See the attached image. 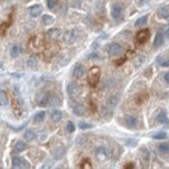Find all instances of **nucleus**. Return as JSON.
<instances>
[{
	"label": "nucleus",
	"mask_w": 169,
	"mask_h": 169,
	"mask_svg": "<svg viewBox=\"0 0 169 169\" xmlns=\"http://www.w3.org/2000/svg\"><path fill=\"white\" fill-rule=\"evenodd\" d=\"M100 81V68L99 67H92L89 72V85L95 87Z\"/></svg>",
	"instance_id": "nucleus-1"
},
{
	"label": "nucleus",
	"mask_w": 169,
	"mask_h": 169,
	"mask_svg": "<svg viewBox=\"0 0 169 169\" xmlns=\"http://www.w3.org/2000/svg\"><path fill=\"white\" fill-rule=\"evenodd\" d=\"M78 36H79V31L77 29H70V30H67L64 33V42L65 43H68V44H72V43L74 42H77L78 39Z\"/></svg>",
	"instance_id": "nucleus-2"
},
{
	"label": "nucleus",
	"mask_w": 169,
	"mask_h": 169,
	"mask_svg": "<svg viewBox=\"0 0 169 169\" xmlns=\"http://www.w3.org/2000/svg\"><path fill=\"white\" fill-rule=\"evenodd\" d=\"M35 102L39 107H46V106H48V103H50V95L44 91L38 92L36 98H35Z\"/></svg>",
	"instance_id": "nucleus-3"
},
{
	"label": "nucleus",
	"mask_w": 169,
	"mask_h": 169,
	"mask_svg": "<svg viewBox=\"0 0 169 169\" xmlns=\"http://www.w3.org/2000/svg\"><path fill=\"white\" fill-rule=\"evenodd\" d=\"M122 52H124V47L120 44V43L113 42V43H111V44L108 46V53H109L111 56H117V55H120V53H122Z\"/></svg>",
	"instance_id": "nucleus-4"
},
{
	"label": "nucleus",
	"mask_w": 169,
	"mask_h": 169,
	"mask_svg": "<svg viewBox=\"0 0 169 169\" xmlns=\"http://www.w3.org/2000/svg\"><path fill=\"white\" fill-rule=\"evenodd\" d=\"M122 12H124V9H122V5H120V4H113L112 5V8H111V16H112V18L113 20H121L122 18Z\"/></svg>",
	"instance_id": "nucleus-5"
},
{
	"label": "nucleus",
	"mask_w": 169,
	"mask_h": 169,
	"mask_svg": "<svg viewBox=\"0 0 169 169\" xmlns=\"http://www.w3.org/2000/svg\"><path fill=\"white\" fill-rule=\"evenodd\" d=\"M69 106L73 108V112H74L75 116H83V114L86 113L85 112V107L78 104L77 102H74V99H72V100L69 102Z\"/></svg>",
	"instance_id": "nucleus-6"
},
{
	"label": "nucleus",
	"mask_w": 169,
	"mask_h": 169,
	"mask_svg": "<svg viewBox=\"0 0 169 169\" xmlns=\"http://www.w3.org/2000/svg\"><path fill=\"white\" fill-rule=\"evenodd\" d=\"M148 38H150V31L147 30V29H143V30L138 31L135 39H137V43H139V44H143V43H146L147 40H148Z\"/></svg>",
	"instance_id": "nucleus-7"
},
{
	"label": "nucleus",
	"mask_w": 169,
	"mask_h": 169,
	"mask_svg": "<svg viewBox=\"0 0 169 169\" xmlns=\"http://www.w3.org/2000/svg\"><path fill=\"white\" fill-rule=\"evenodd\" d=\"M85 74V68L82 64H75L73 68V78L75 79H81Z\"/></svg>",
	"instance_id": "nucleus-8"
},
{
	"label": "nucleus",
	"mask_w": 169,
	"mask_h": 169,
	"mask_svg": "<svg viewBox=\"0 0 169 169\" xmlns=\"http://www.w3.org/2000/svg\"><path fill=\"white\" fill-rule=\"evenodd\" d=\"M46 36H47V39H50V40H57L61 36V30L60 29H51L46 33Z\"/></svg>",
	"instance_id": "nucleus-9"
},
{
	"label": "nucleus",
	"mask_w": 169,
	"mask_h": 169,
	"mask_svg": "<svg viewBox=\"0 0 169 169\" xmlns=\"http://www.w3.org/2000/svg\"><path fill=\"white\" fill-rule=\"evenodd\" d=\"M67 92H68V95L69 96H74V95H77L78 92H79V87L78 85L75 83V82H69L67 85Z\"/></svg>",
	"instance_id": "nucleus-10"
},
{
	"label": "nucleus",
	"mask_w": 169,
	"mask_h": 169,
	"mask_svg": "<svg viewBox=\"0 0 169 169\" xmlns=\"http://www.w3.org/2000/svg\"><path fill=\"white\" fill-rule=\"evenodd\" d=\"M29 14H30V17H38V16H40L42 14V5L40 4L31 5L29 8Z\"/></svg>",
	"instance_id": "nucleus-11"
},
{
	"label": "nucleus",
	"mask_w": 169,
	"mask_h": 169,
	"mask_svg": "<svg viewBox=\"0 0 169 169\" xmlns=\"http://www.w3.org/2000/svg\"><path fill=\"white\" fill-rule=\"evenodd\" d=\"M124 122H125V125H126L128 128H135V126H137V124H138V120L135 118L134 116L128 114V116L124 117Z\"/></svg>",
	"instance_id": "nucleus-12"
},
{
	"label": "nucleus",
	"mask_w": 169,
	"mask_h": 169,
	"mask_svg": "<svg viewBox=\"0 0 169 169\" xmlns=\"http://www.w3.org/2000/svg\"><path fill=\"white\" fill-rule=\"evenodd\" d=\"M26 65H28L29 69L35 70V69L38 68V56H36V55H31V56L28 59V61H26Z\"/></svg>",
	"instance_id": "nucleus-13"
},
{
	"label": "nucleus",
	"mask_w": 169,
	"mask_h": 169,
	"mask_svg": "<svg viewBox=\"0 0 169 169\" xmlns=\"http://www.w3.org/2000/svg\"><path fill=\"white\" fill-rule=\"evenodd\" d=\"M95 155L98 157V160H104L109 154L107 152V150L104 148V147H98V148L95 150Z\"/></svg>",
	"instance_id": "nucleus-14"
},
{
	"label": "nucleus",
	"mask_w": 169,
	"mask_h": 169,
	"mask_svg": "<svg viewBox=\"0 0 169 169\" xmlns=\"http://www.w3.org/2000/svg\"><path fill=\"white\" fill-rule=\"evenodd\" d=\"M164 43V36H163V33L161 31H157L156 35H155V39H154V47L155 48H159L160 46H163Z\"/></svg>",
	"instance_id": "nucleus-15"
},
{
	"label": "nucleus",
	"mask_w": 169,
	"mask_h": 169,
	"mask_svg": "<svg viewBox=\"0 0 169 169\" xmlns=\"http://www.w3.org/2000/svg\"><path fill=\"white\" fill-rule=\"evenodd\" d=\"M61 118H63V112L60 109H53L51 112V120L53 122H60Z\"/></svg>",
	"instance_id": "nucleus-16"
},
{
	"label": "nucleus",
	"mask_w": 169,
	"mask_h": 169,
	"mask_svg": "<svg viewBox=\"0 0 169 169\" xmlns=\"http://www.w3.org/2000/svg\"><path fill=\"white\" fill-rule=\"evenodd\" d=\"M156 121L159 122V124H164V125H168L169 122V120H168V114L165 111H161L159 114H157V117H156Z\"/></svg>",
	"instance_id": "nucleus-17"
},
{
	"label": "nucleus",
	"mask_w": 169,
	"mask_h": 169,
	"mask_svg": "<svg viewBox=\"0 0 169 169\" xmlns=\"http://www.w3.org/2000/svg\"><path fill=\"white\" fill-rule=\"evenodd\" d=\"M20 53H21V50H20V47L17 44H12L9 48V55L12 56L13 59H17L20 56Z\"/></svg>",
	"instance_id": "nucleus-18"
},
{
	"label": "nucleus",
	"mask_w": 169,
	"mask_h": 169,
	"mask_svg": "<svg viewBox=\"0 0 169 169\" xmlns=\"http://www.w3.org/2000/svg\"><path fill=\"white\" fill-rule=\"evenodd\" d=\"M157 16L159 18H164V20H169V7H163L157 10Z\"/></svg>",
	"instance_id": "nucleus-19"
},
{
	"label": "nucleus",
	"mask_w": 169,
	"mask_h": 169,
	"mask_svg": "<svg viewBox=\"0 0 169 169\" xmlns=\"http://www.w3.org/2000/svg\"><path fill=\"white\" fill-rule=\"evenodd\" d=\"M24 138H25V140L31 142V140H34L36 138V134H35L34 130L28 129V130H25V133H24Z\"/></svg>",
	"instance_id": "nucleus-20"
},
{
	"label": "nucleus",
	"mask_w": 169,
	"mask_h": 169,
	"mask_svg": "<svg viewBox=\"0 0 169 169\" xmlns=\"http://www.w3.org/2000/svg\"><path fill=\"white\" fill-rule=\"evenodd\" d=\"M29 44H30L31 48H35V50H36V48H40L42 47V39L39 36H33Z\"/></svg>",
	"instance_id": "nucleus-21"
},
{
	"label": "nucleus",
	"mask_w": 169,
	"mask_h": 169,
	"mask_svg": "<svg viewBox=\"0 0 169 169\" xmlns=\"http://www.w3.org/2000/svg\"><path fill=\"white\" fill-rule=\"evenodd\" d=\"M26 150V143L25 142H21V140H17V143L13 146V152H24Z\"/></svg>",
	"instance_id": "nucleus-22"
},
{
	"label": "nucleus",
	"mask_w": 169,
	"mask_h": 169,
	"mask_svg": "<svg viewBox=\"0 0 169 169\" xmlns=\"http://www.w3.org/2000/svg\"><path fill=\"white\" fill-rule=\"evenodd\" d=\"M22 163H24L22 157H18V156L12 157V168H22Z\"/></svg>",
	"instance_id": "nucleus-23"
},
{
	"label": "nucleus",
	"mask_w": 169,
	"mask_h": 169,
	"mask_svg": "<svg viewBox=\"0 0 169 169\" xmlns=\"http://www.w3.org/2000/svg\"><path fill=\"white\" fill-rule=\"evenodd\" d=\"M42 22L44 25H52L55 22V18H53V16H51V14H44L42 17Z\"/></svg>",
	"instance_id": "nucleus-24"
},
{
	"label": "nucleus",
	"mask_w": 169,
	"mask_h": 169,
	"mask_svg": "<svg viewBox=\"0 0 169 169\" xmlns=\"http://www.w3.org/2000/svg\"><path fill=\"white\" fill-rule=\"evenodd\" d=\"M60 103H61V100H60V98H59L57 95H52V96H50V103H48V106L57 107V106H60Z\"/></svg>",
	"instance_id": "nucleus-25"
},
{
	"label": "nucleus",
	"mask_w": 169,
	"mask_h": 169,
	"mask_svg": "<svg viewBox=\"0 0 169 169\" xmlns=\"http://www.w3.org/2000/svg\"><path fill=\"white\" fill-rule=\"evenodd\" d=\"M44 118H46V112H44V111H40V112L35 113L34 121H35V122H43V121H44Z\"/></svg>",
	"instance_id": "nucleus-26"
},
{
	"label": "nucleus",
	"mask_w": 169,
	"mask_h": 169,
	"mask_svg": "<svg viewBox=\"0 0 169 169\" xmlns=\"http://www.w3.org/2000/svg\"><path fill=\"white\" fill-rule=\"evenodd\" d=\"M147 21H148V16H143V17H140L138 18L137 21H135V28H140V26H143L147 24Z\"/></svg>",
	"instance_id": "nucleus-27"
},
{
	"label": "nucleus",
	"mask_w": 169,
	"mask_h": 169,
	"mask_svg": "<svg viewBox=\"0 0 169 169\" xmlns=\"http://www.w3.org/2000/svg\"><path fill=\"white\" fill-rule=\"evenodd\" d=\"M159 151L163 155H169V144L168 143H161L159 144Z\"/></svg>",
	"instance_id": "nucleus-28"
},
{
	"label": "nucleus",
	"mask_w": 169,
	"mask_h": 169,
	"mask_svg": "<svg viewBox=\"0 0 169 169\" xmlns=\"http://www.w3.org/2000/svg\"><path fill=\"white\" fill-rule=\"evenodd\" d=\"M144 60H146L144 56H138V57H135V59H134V65H135V68H140L142 65H143Z\"/></svg>",
	"instance_id": "nucleus-29"
},
{
	"label": "nucleus",
	"mask_w": 169,
	"mask_h": 169,
	"mask_svg": "<svg viewBox=\"0 0 169 169\" xmlns=\"http://www.w3.org/2000/svg\"><path fill=\"white\" fill-rule=\"evenodd\" d=\"M0 99H2V106H3V107H7V106L9 104L8 96H7V94H5V91H2V92H0Z\"/></svg>",
	"instance_id": "nucleus-30"
},
{
	"label": "nucleus",
	"mask_w": 169,
	"mask_h": 169,
	"mask_svg": "<svg viewBox=\"0 0 169 169\" xmlns=\"http://www.w3.org/2000/svg\"><path fill=\"white\" fill-rule=\"evenodd\" d=\"M67 132H68L69 134H72V133L75 132V125H74L73 121H68V122H67Z\"/></svg>",
	"instance_id": "nucleus-31"
},
{
	"label": "nucleus",
	"mask_w": 169,
	"mask_h": 169,
	"mask_svg": "<svg viewBox=\"0 0 169 169\" xmlns=\"http://www.w3.org/2000/svg\"><path fill=\"white\" fill-rule=\"evenodd\" d=\"M168 137V134L165 132H159V133H155L154 135H152V138L154 139H165Z\"/></svg>",
	"instance_id": "nucleus-32"
},
{
	"label": "nucleus",
	"mask_w": 169,
	"mask_h": 169,
	"mask_svg": "<svg viewBox=\"0 0 169 169\" xmlns=\"http://www.w3.org/2000/svg\"><path fill=\"white\" fill-rule=\"evenodd\" d=\"M78 126H79L81 130H87V129H91L92 125H91V124H86V122H83V121H79Z\"/></svg>",
	"instance_id": "nucleus-33"
},
{
	"label": "nucleus",
	"mask_w": 169,
	"mask_h": 169,
	"mask_svg": "<svg viewBox=\"0 0 169 169\" xmlns=\"http://www.w3.org/2000/svg\"><path fill=\"white\" fill-rule=\"evenodd\" d=\"M157 63H159L161 67H169V61L165 57H159V59H157Z\"/></svg>",
	"instance_id": "nucleus-34"
},
{
	"label": "nucleus",
	"mask_w": 169,
	"mask_h": 169,
	"mask_svg": "<svg viewBox=\"0 0 169 169\" xmlns=\"http://www.w3.org/2000/svg\"><path fill=\"white\" fill-rule=\"evenodd\" d=\"M81 168H85V169H87V168H91V161H90L89 159H83L82 164H81Z\"/></svg>",
	"instance_id": "nucleus-35"
},
{
	"label": "nucleus",
	"mask_w": 169,
	"mask_h": 169,
	"mask_svg": "<svg viewBox=\"0 0 169 169\" xmlns=\"http://www.w3.org/2000/svg\"><path fill=\"white\" fill-rule=\"evenodd\" d=\"M53 155H55L56 159H60V157L64 156V150L60 148V150H55V152H53Z\"/></svg>",
	"instance_id": "nucleus-36"
},
{
	"label": "nucleus",
	"mask_w": 169,
	"mask_h": 169,
	"mask_svg": "<svg viewBox=\"0 0 169 169\" xmlns=\"http://www.w3.org/2000/svg\"><path fill=\"white\" fill-rule=\"evenodd\" d=\"M47 5L50 9H55V7L57 5V2L56 0H47Z\"/></svg>",
	"instance_id": "nucleus-37"
},
{
	"label": "nucleus",
	"mask_w": 169,
	"mask_h": 169,
	"mask_svg": "<svg viewBox=\"0 0 169 169\" xmlns=\"http://www.w3.org/2000/svg\"><path fill=\"white\" fill-rule=\"evenodd\" d=\"M87 57H89V59H92V60H99V59H100V56L98 55V53H90V55L87 56Z\"/></svg>",
	"instance_id": "nucleus-38"
},
{
	"label": "nucleus",
	"mask_w": 169,
	"mask_h": 169,
	"mask_svg": "<svg viewBox=\"0 0 169 169\" xmlns=\"http://www.w3.org/2000/svg\"><path fill=\"white\" fill-rule=\"evenodd\" d=\"M22 168H25V169H26V168H30V164H29V163L26 161L25 159H24V163H22Z\"/></svg>",
	"instance_id": "nucleus-39"
},
{
	"label": "nucleus",
	"mask_w": 169,
	"mask_h": 169,
	"mask_svg": "<svg viewBox=\"0 0 169 169\" xmlns=\"http://www.w3.org/2000/svg\"><path fill=\"white\" fill-rule=\"evenodd\" d=\"M164 79H165V82H167V83H169V72L164 74Z\"/></svg>",
	"instance_id": "nucleus-40"
},
{
	"label": "nucleus",
	"mask_w": 169,
	"mask_h": 169,
	"mask_svg": "<svg viewBox=\"0 0 169 169\" xmlns=\"http://www.w3.org/2000/svg\"><path fill=\"white\" fill-rule=\"evenodd\" d=\"M151 72H152V68H148V70H147V72L144 73V75H146V77H150V74H151Z\"/></svg>",
	"instance_id": "nucleus-41"
},
{
	"label": "nucleus",
	"mask_w": 169,
	"mask_h": 169,
	"mask_svg": "<svg viewBox=\"0 0 169 169\" xmlns=\"http://www.w3.org/2000/svg\"><path fill=\"white\" fill-rule=\"evenodd\" d=\"M125 168H134V164H128V165H125Z\"/></svg>",
	"instance_id": "nucleus-42"
},
{
	"label": "nucleus",
	"mask_w": 169,
	"mask_h": 169,
	"mask_svg": "<svg viewBox=\"0 0 169 169\" xmlns=\"http://www.w3.org/2000/svg\"><path fill=\"white\" fill-rule=\"evenodd\" d=\"M165 35H167V38L169 39V28H168V30H167V33H165Z\"/></svg>",
	"instance_id": "nucleus-43"
}]
</instances>
